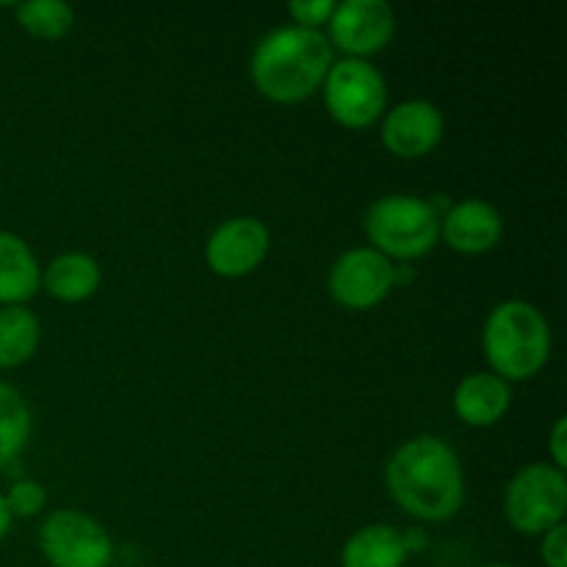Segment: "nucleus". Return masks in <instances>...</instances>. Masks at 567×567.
<instances>
[{
	"label": "nucleus",
	"instance_id": "nucleus-1",
	"mask_svg": "<svg viewBox=\"0 0 567 567\" xmlns=\"http://www.w3.org/2000/svg\"><path fill=\"white\" fill-rule=\"evenodd\" d=\"M393 502L419 520L454 518L465 502V476L457 454L441 437L421 435L402 443L385 465Z\"/></svg>",
	"mask_w": 567,
	"mask_h": 567
},
{
	"label": "nucleus",
	"instance_id": "nucleus-2",
	"mask_svg": "<svg viewBox=\"0 0 567 567\" xmlns=\"http://www.w3.org/2000/svg\"><path fill=\"white\" fill-rule=\"evenodd\" d=\"M332 64V44L324 33L288 25L260 39L249 61V75L264 97L291 105L324 86Z\"/></svg>",
	"mask_w": 567,
	"mask_h": 567
},
{
	"label": "nucleus",
	"instance_id": "nucleus-3",
	"mask_svg": "<svg viewBox=\"0 0 567 567\" xmlns=\"http://www.w3.org/2000/svg\"><path fill=\"white\" fill-rule=\"evenodd\" d=\"M482 349L493 374L504 382L532 380L551 354V327L535 305L507 299L491 310L482 330Z\"/></svg>",
	"mask_w": 567,
	"mask_h": 567
},
{
	"label": "nucleus",
	"instance_id": "nucleus-4",
	"mask_svg": "<svg viewBox=\"0 0 567 567\" xmlns=\"http://www.w3.org/2000/svg\"><path fill=\"white\" fill-rule=\"evenodd\" d=\"M363 230L388 260H419L441 238V214L413 194H388L365 210Z\"/></svg>",
	"mask_w": 567,
	"mask_h": 567
},
{
	"label": "nucleus",
	"instance_id": "nucleus-5",
	"mask_svg": "<svg viewBox=\"0 0 567 567\" xmlns=\"http://www.w3.org/2000/svg\"><path fill=\"white\" fill-rule=\"evenodd\" d=\"M567 480L565 471L546 463H532L509 480L504 493V513L509 526L520 535H546L565 524Z\"/></svg>",
	"mask_w": 567,
	"mask_h": 567
},
{
	"label": "nucleus",
	"instance_id": "nucleus-6",
	"mask_svg": "<svg viewBox=\"0 0 567 567\" xmlns=\"http://www.w3.org/2000/svg\"><path fill=\"white\" fill-rule=\"evenodd\" d=\"M324 103L343 127L360 131L374 125L388 105L385 78L365 59L338 61L324 78Z\"/></svg>",
	"mask_w": 567,
	"mask_h": 567
},
{
	"label": "nucleus",
	"instance_id": "nucleus-7",
	"mask_svg": "<svg viewBox=\"0 0 567 567\" xmlns=\"http://www.w3.org/2000/svg\"><path fill=\"white\" fill-rule=\"evenodd\" d=\"M39 548L50 567H109L114 543L86 513L59 509L39 529Z\"/></svg>",
	"mask_w": 567,
	"mask_h": 567
},
{
	"label": "nucleus",
	"instance_id": "nucleus-8",
	"mask_svg": "<svg viewBox=\"0 0 567 567\" xmlns=\"http://www.w3.org/2000/svg\"><path fill=\"white\" fill-rule=\"evenodd\" d=\"M399 269L393 260L371 247L347 249L330 269L332 299L347 310H371L391 297Z\"/></svg>",
	"mask_w": 567,
	"mask_h": 567
},
{
	"label": "nucleus",
	"instance_id": "nucleus-9",
	"mask_svg": "<svg viewBox=\"0 0 567 567\" xmlns=\"http://www.w3.org/2000/svg\"><path fill=\"white\" fill-rule=\"evenodd\" d=\"M396 31V14L385 0H343L330 17V39L349 59H365L385 48Z\"/></svg>",
	"mask_w": 567,
	"mask_h": 567
},
{
	"label": "nucleus",
	"instance_id": "nucleus-10",
	"mask_svg": "<svg viewBox=\"0 0 567 567\" xmlns=\"http://www.w3.org/2000/svg\"><path fill=\"white\" fill-rule=\"evenodd\" d=\"M271 247L269 227L255 216H233L210 233L205 260L219 277H244L258 269Z\"/></svg>",
	"mask_w": 567,
	"mask_h": 567
},
{
	"label": "nucleus",
	"instance_id": "nucleus-11",
	"mask_svg": "<svg viewBox=\"0 0 567 567\" xmlns=\"http://www.w3.org/2000/svg\"><path fill=\"white\" fill-rule=\"evenodd\" d=\"M446 120L430 100H404L382 122V144L396 158H424L441 144Z\"/></svg>",
	"mask_w": 567,
	"mask_h": 567
},
{
	"label": "nucleus",
	"instance_id": "nucleus-12",
	"mask_svg": "<svg viewBox=\"0 0 567 567\" xmlns=\"http://www.w3.org/2000/svg\"><path fill=\"white\" fill-rule=\"evenodd\" d=\"M441 236L463 255L491 252L504 236V221L487 199H463L441 216Z\"/></svg>",
	"mask_w": 567,
	"mask_h": 567
},
{
	"label": "nucleus",
	"instance_id": "nucleus-13",
	"mask_svg": "<svg viewBox=\"0 0 567 567\" xmlns=\"http://www.w3.org/2000/svg\"><path fill=\"white\" fill-rule=\"evenodd\" d=\"M509 404H513L509 382H504L493 371L468 374L454 391V413L468 426L498 424L507 415Z\"/></svg>",
	"mask_w": 567,
	"mask_h": 567
},
{
	"label": "nucleus",
	"instance_id": "nucleus-14",
	"mask_svg": "<svg viewBox=\"0 0 567 567\" xmlns=\"http://www.w3.org/2000/svg\"><path fill=\"white\" fill-rule=\"evenodd\" d=\"M42 286V271L31 244L17 233L0 230V308L25 305Z\"/></svg>",
	"mask_w": 567,
	"mask_h": 567
},
{
	"label": "nucleus",
	"instance_id": "nucleus-15",
	"mask_svg": "<svg viewBox=\"0 0 567 567\" xmlns=\"http://www.w3.org/2000/svg\"><path fill=\"white\" fill-rule=\"evenodd\" d=\"M408 548L402 532L388 524L363 526L347 540L341 551L343 567H404Z\"/></svg>",
	"mask_w": 567,
	"mask_h": 567
},
{
	"label": "nucleus",
	"instance_id": "nucleus-16",
	"mask_svg": "<svg viewBox=\"0 0 567 567\" xmlns=\"http://www.w3.org/2000/svg\"><path fill=\"white\" fill-rule=\"evenodd\" d=\"M42 282L50 297L61 299V302H83L97 291L100 266L86 252H64L48 266Z\"/></svg>",
	"mask_w": 567,
	"mask_h": 567
},
{
	"label": "nucleus",
	"instance_id": "nucleus-17",
	"mask_svg": "<svg viewBox=\"0 0 567 567\" xmlns=\"http://www.w3.org/2000/svg\"><path fill=\"white\" fill-rule=\"evenodd\" d=\"M42 327L25 305L0 308V369H17L37 354Z\"/></svg>",
	"mask_w": 567,
	"mask_h": 567
},
{
	"label": "nucleus",
	"instance_id": "nucleus-18",
	"mask_svg": "<svg viewBox=\"0 0 567 567\" xmlns=\"http://www.w3.org/2000/svg\"><path fill=\"white\" fill-rule=\"evenodd\" d=\"M31 437V410L22 393L0 380V468L14 463Z\"/></svg>",
	"mask_w": 567,
	"mask_h": 567
},
{
	"label": "nucleus",
	"instance_id": "nucleus-19",
	"mask_svg": "<svg viewBox=\"0 0 567 567\" xmlns=\"http://www.w3.org/2000/svg\"><path fill=\"white\" fill-rule=\"evenodd\" d=\"M14 11L17 22L37 39H61L75 25V11L64 0H28Z\"/></svg>",
	"mask_w": 567,
	"mask_h": 567
},
{
	"label": "nucleus",
	"instance_id": "nucleus-20",
	"mask_svg": "<svg viewBox=\"0 0 567 567\" xmlns=\"http://www.w3.org/2000/svg\"><path fill=\"white\" fill-rule=\"evenodd\" d=\"M3 498L11 518H33V515L42 513L44 504H48V493H44V487L33 480L14 482V485L3 493Z\"/></svg>",
	"mask_w": 567,
	"mask_h": 567
},
{
	"label": "nucleus",
	"instance_id": "nucleus-21",
	"mask_svg": "<svg viewBox=\"0 0 567 567\" xmlns=\"http://www.w3.org/2000/svg\"><path fill=\"white\" fill-rule=\"evenodd\" d=\"M332 11H336V0H293L288 3V14L293 17V22L299 28H313V31L330 22Z\"/></svg>",
	"mask_w": 567,
	"mask_h": 567
},
{
	"label": "nucleus",
	"instance_id": "nucleus-22",
	"mask_svg": "<svg viewBox=\"0 0 567 567\" xmlns=\"http://www.w3.org/2000/svg\"><path fill=\"white\" fill-rule=\"evenodd\" d=\"M540 557L546 567H567V526L557 524L543 535Z\"/></svg>",
	"mask_w": 567,
	"mask_h": 567
},
{
	"label": "nucleus",
	"instance_id": "nucleus-23",
	"mask_svg": "<svg viewBox=\"0 0 567 567\" xmlns=\"http://www.w3.org/2000/svg\"><path fill=\"white\" fill-rule=\"evenodd\" d=\"M548 452H551L554 468L565 471V465H567V419L554 421L551 432H548Z\"/></svg>",
	"mask_w": 567,
	"mask_h": 567
},
{
	"label": "nucleus",
	"instance_id": "nucleus-24",
	"mask_svg": "<svg viewBox=\"0 0 567 567\" xmlns=\"http://www.w3.org/2000/svg\"><path fill=\"white\" fill-rule=\"evenodd\" d=\"M9 529H11V513H9V507H6L3 493H0V540L9 535Z\"/></svg>",
	"mask_w": 567,
	"mask_h": 567
},
{
	"label": "nucleus",
	"instance_id": "nucleus-25",
	"mask_svg": "<svg viewBox=\"0 0 567 567\" xmlns=\"http://www.w3.org/2000/svg\"><path fill=\"white\" fill-rule=\"evenodd\" d=\"M482 567H515V565H507V563H491V565H482Z\"/></svg>",
	"mask_w": 567,
	"mask_h": 567
}]
</instances>
